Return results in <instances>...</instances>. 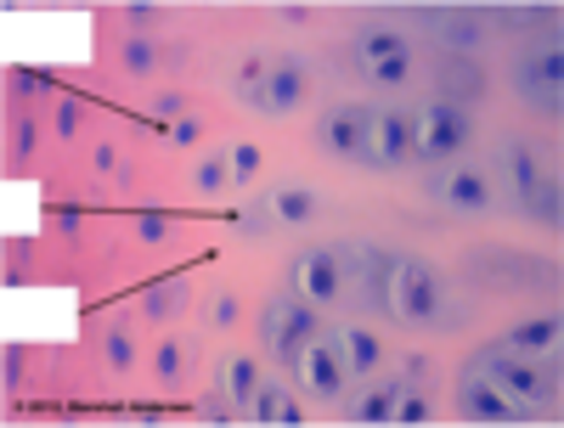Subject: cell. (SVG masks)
I'll list each match as a JSON object with an SVG mask.
<instances>
[{"instance_id":"836d02e7","label":"cell","mask_w":564,"mask_h":428,"mask_svg":"<svg viewBox=\"0 0 564 428\" xmlns=\"http://www.w3.org/2000/svg\"><path fill=\"white\" fill-rule=\"evenodd\" d=\"M209 321H215V327H231V321H238V299L215 294V299H209Z\"/></svg>"},{"instance_id":"ac0fdd59","label":"cell","mask_w":564,"mask_h":428,"mask_svg":"<svg viewBox=\"0 0 564 428\" xmlns=\"http://www.w3.org/2000/svg\"><path fill=\"white\" fill-rule=\"evenodd\" d=\"M265 209H271L276 220H289V226H305V220L322 215V198L311 193V186H276V193L265 198Z\"/></svg>"},{"instance_id":"4fadbf2b","label":"cell","mask_w":564,"mask_h":428,"mask_svg":"<svg viewBox=\"0 0 564 428\" xmlns=\"http://www.w3.org/2000/svg\"><path fill=\"white\" fill-rule=\"evenodd\" d=\"M249 417L265 422V428H300V422H305L300 400L282 389V384H260V389L249 395Z\"/></svg>"},{"instance_id":"7c38bea8","label":"cell","mask_w":564,"mask_h":428,"mask_svg":"<svg viewBox=\"0 0 564 428\" xmlns=\"http://www.w3.org/2000/svg\"><path fill=\"white\" fill-rule=\"evenodd\" d=\"M327 339H334V350H339V361H345V372H350V377H372V372H379V361H384V344L372 339L367 327H356V321H339L334 332H327Z\"/></svg>"},{"instance_id":"8992f818","label":"cell","mask_w":564,"mask_h":428,"mask_svg":"<svg viewBox=\"0 0 564 428\" xmlns=\"http://www.w3.org/2000/svg\"><path fill=\"white\" fill-rule=\"evenodd\" d=\"M294 377H300V389L316 395V400H345V389H350V372H345L334 339H311L294 355Z\"/></svg>"},{"instance_id":"60d3db41","label":"cell","mask_w":564,"mask_h":428,"mask_svg":"<svg viewBox=\"0 0 564 428\" xmlns=\"http://www.w3.org/2000/svg\"><path fill=\"white\" fill-rule=\"evenodd\" d=\"M57 231L74 237V231H79V209H57Z\"/></svg>"},{"instance_id":"277c9868","label":"cell","mask_w":564,"mask_h":428,"mask_svg":"<svg viewBox=\"0 0 564 428\" xmlns=\"http://www.w3.org/2000/svg\"><path fill=\"white\" fill-rule=\"evenodd\" d=\"M316 327H322V321H316V305H305L300 294H294V299L276 294V299L265 305V316H260V339H265L271 355L294 361V355L316 339Z\"/></svg>"},{"instance_id":"ba28073f","label":"cell","mask_w":564,"mask_h":428,"mask_svg":"<svg viewBox=\"0 0 564 428\" xmlns=\"http://www.w3.org/2000/svg\"><path fill=\"white\" fill-rule=\"evenodd\" d=\"M339 288H345V260L334 249H305L294 260V294L305 305H334Z\"/></svg>"},{"instance_id":"7402d4cb","label":"cell","mask_w":564,"mask_h":428,"mask_svg":"<svg viewBox=\"0 0 564 428\" xmlns=\"http://www.w3.org/2000/svg\"><path fill=\"white\" fill-rule=\"evenodd\" d=\"M395 395H401V384H372V389H361V395L350 400V422H390Z\"/></svg>"},{"instance_id":"3957f363","label":"cell","mask_w":564,"mask_h":428,"mask_svg":"<svg viewBox=\"0 0 564 428\" xmlns=\"http://www.w3.org/2000/svg\"><path fill=\"white\" fill-rule=\"evenodd\" d=\"M475 372H486L491 384L508 395V400H520L525 411H536V406H547L553 400V377L531 361V355H513V350H502V344H491V350H480L475 355Z\"/></svg>"},{"instance_id":"52a82bcc","label":"cell","mask_w":564,"mask_h":428,"mask_svg":"<svg viewBox=\"0 0 564 428\" xmlns=\"http://www.w3.org/2000/svg\"><path fill=\"white\" fill-rule=\"evenodd\" d=\"M457 411H463V417H475V422H502V428L531 417L520 400H508V395L491 384V377L475 372V366H468V372H463V384H457Z\"/></svg>"},{"instance_id":"7a4b0ae2","label":"cell","mask_w":564,"mask_h":428,"mask_svg":"<svg viewBox=\"0 0 564 428\" xmlns=\"http://www.w3.org/2000/svg\"><path fill=\"white\" fill-rule=\"evenodd\" d=\"M379 305L395 321H441V282L417 260H390L379 282Z\"/></svg>"},{"instance_id":"f35d334b","label":"cell","mask_w":564,"mask_h":428,"mask_svg":"<svg viewBox=\"0 0 564 428\" xmlns=\"http://www.w3.org/2000/svg\"><path fill=\"white\" fill-rule=\"evenodd\" d=\"M34 135H40V130H34V119H18V135H12V153H18V158H29V153H34Z\"/></svg>"},{"instance_id":"8d00e7d4","label":"cell","mask_w":564,"mask_h":428,"mask_svg":"<svg viewBox=\"0 0 564 428\" xmlns=\"http://www.w3.org/2000/svg\"><path fill=\"white\" fill-rule=\"evenodd\" d=\"M0 384H7V389L23 384V350H7V361H0Z\"/></svg>"},{"instance_id":"e575fe53","label":"cell","mask_w":564,"mask_h":428,"mask_svg":"<svg viewBox=\"0 0 564 428\" xmlns=\"http://www.w3.org/2000/svg\"><path fill=\"white\" fill-rule=\"evenodd\" d=\"M198 135H204V124H198L193 113H181V119L170 124V141H181V147H193V141H198Z\"/></svg>"},{"instance_id":"d590c367","label":"cell","mask_w":564,"mask_h":428,"mask_svg":"<svg viewBox=\"0 0 564 428\" xmlns=\"http://www.w3.org/2000/svg\"><path fill=\"white\" fill-rule=\"evenodd\" d=\"M12 85L23 90V97H34V90H52V79H45L40 68H18V74H12Z\"/></svg>"},{"instance_id":"9c48e42d","label":"cell","mask_w":564,"mask_h":428,"mask_svg":"<svg viewBox=\"0 0 564 428\" xmlns=\"http://www.w3.org/2000/svg\"><path fill=\"white\" fill-rule=\"evenodd\" d=\"M305 97V63L282 57V63H265V79L254 85V108L260 113H294Z\"/></svg>"},{"instance_id":"f546056e","label":"cell","mask_w":564,"mask_h":428,"mask_svg":"<svg viewBox=\"0 0 564 428\" xmlns=\"http://www.w3.org/2000/svg\"><path fill=\"white\" fill-rule=\"evenodd\" d=\"M181 366H186V344H159V350H153L159 384H181Z\"/></svg>"},{"instance_id":"30bf717a","label":"cell","mask_w":564,"mask_h":428,"mask_svg":"<svg viewBox=\"0 0 564 428\" xmlns=\"http://www.w3.org/2000/svg\"><path fill=\"white\" fill-rule=\"evenodd\" d=\"M435 198L452 215H486L491 209V180H486V169H441Z\"/></svg>"},{"instance_id":"d4e9b609","label":"cell","mask_w":564,"mask_h":428,"mask_svg":"<svg viewBox=\"0 0 564 428\" xmlns=\"http://www.w3.org/2000/svg\"><path fill=\"white\" fill-rule=\"evenodd\" d=\"M390 422H401V428H417V422H430V400H423V389L401 384V395H395V411H390Z\"/></svg>"},{"instance_id":"1f68e13d","label":"cell","mask_w":564,"mask_h":428,"mask_svg":"<svg viewBox=\"0 0 564 428\" xmlns=\"http://www.w3.org/2000/svg\"><path fill=\"white\" fill-rule=\"evenodd\" d=\"M141 310H148L153 321L175 310V282H164V288H148V299H141Z\"/></svg>"},{"instance_id":"2e32d148","label":"cell","mask_w":564,"mask_h":428,"mask_svg":"<svg viewBox=\"0 0 564 428\" xmlns=\"http://www.w3.org/2000/svg\"><path fill=\"white\" fill-rule=\"evenodd\" d=\"M361 141H367V130H361V108H339V113H327V119H322V147H327V153L356 158V153H361Z\"/></svg>"},{"instance_id":"6da1fadb","label":"cell","mask_w":564,"mask_h":428,"mask_svg":"<svg viewBox=\"0 0 564 428\" xmlns=\"http://www.w3.org/2000/svg\"><path fill=\"white\" fill-rule=\"evenodd\" d=\"M468 135H475V124H468V108L430 97V102L412 113V158H417V164H452V158L468 147Z\"/></svg>"},{"instance_id":"603a6c76","label":"cell","mask_w":564,"mask_h":428,"mask_svg":"<svg viewBox=\"0 0 564 428\" xmlns=\"http://www.w3.org/2000/svg\"><path fill=\"white\" fill-rule=\"evenodd\" d=\"M558 209H564V198H558V180H542L536 193L525 198V215H531L536 226H558Z\"/></svg>"},{"instance_id":"5bb4252c","label":"cell","mask_w":564,"mask_h":428,"mask_svg":"<svg viewBox=\"0 0 564 428\" xmlns=\"http://www.w3.org/2000/svg\"><path fill=\"white\" fill-rule=\"evenodd\" d=\"M564 344V321L558 316H536V321H525V327H513L508 339H502V350H513V355H553Z\"/></svg>"},{"instance_id":"8fae6325","label":"cell","mask_w":564,"mask_h":428,"mask_svg":"<svg viewBox=\"0 0 564 428\" xmlns=\"http://www.w3.org/2000/svg\"><path fill=\"white\" fill-rule=\"evenodd\" d=\"M558 85H564V52L558 45H536V52L520 63V90L542 108H558Z\"/></svg>"},{"instance_id":"b9f144b4","label":"cell","mask_w":564,"mask_h":428,"mask_svg":"<svg viewBox=\"0 0 564 428\" xmlns=\"http://www.w3.org/2000/svg\"><path fill=\"white\" fill-rule=\"evenodd\" d=\"M204 417H209V422H226V417H231V406H226V395H220V400H209V406H204Z\"/></svg>"},{"instance_id":"7bdbcfd3","label":"cell","mask_w":564,"mask_h":428,"mask_svg":"<svg viewBox=\"0 0 564 428\" xmlns=\"http://www.w3.org/2000/svg\"><path fill=\"white\" fill-rule=\"evenodd\" d=\"M97 169H119V153L108 147V141H102V147H97Z\"/></svg>"},{"instance_id":"d6986e66","label":"cell","mask_w":564,"mask_h":428,"mask_svg":"<svg viewBox=\"0 0 564 428\" xmlns=\"http://www.w3.org/2000/svg\"><path fill=\"white\" fill-rule=\"evenodd\" d=\"M480 90H486V79H480V68L475 63H463V57H452L446 68H441V102H475L480 97Z\"/></svg>"},{"instance_id":"5b68a950","label":"cell","mask_w":564,"mask_h":428,"mask_svg":"<svg viewBox=\"0 0 564 428\" xmlns=\"http://www.w3.org/2000/svg\"><path fill=\"white\" fill-rule=\"evenodd\" d=\"M361 164H379V169H401L412 158V113H395V108H361Z\"/></svg>"},{"instance_id":"44dd1931","label":"cell","mask_w":564,"mask_h":428,"mask_svg":"<svg viewBox=\"0 0 564 428\" xmlns=\"http://www.w3.org/2000/svg\"><path fill=\"white\" fill-rule=\"evenodd\" d=\"M435 34H441V45H452V52H475V45L486 40V29H480L475 12H441L435 18Z\"/></svg>"},{"instance_id":"d6a6232c","label":"cell","mask_w":564,"mask_h":428,"mask_svg":"<svg viewBox=\"0 0 564 428\" xmlns=\"http://www.w3.org/2000/svg\"><path fill=\"white\" fill-rule=\"evenodd\" d=\"M135 237H141V243H164L170 220H164V215H135Z\"/></svg>"},{"instance_id":"e0dca14e","label":"cell","mask_w":564,"mask_h":428,"mask_svg":"<svg viewBox=\"0 0 564 428\" xmlns=\"http://www.w3.org/2000/svg\"><path fill=\"white\" fill-rule=\"evenodd\" d=\"M215 377H220V389H215V395H226L231 406H249V395L260 389V372H254L249 355H226V361L215 366Z\"/></svg>"},{"instance_id":"74e56055","label":"cell","mask_w":564,"mask_h":428,"mask_svg":"<svg viewBox=\"0 0 564 428\" xmlns=\"http://www.w3.org/2000/svg\"><path fill=\"white\" fill-rule=\"evenodd\" d=\"M74 130H79V102L63 97V102H57V135H74Z\"/></svg>"},{"instance_id":"ab89813d","label":"cell","mask_w":564,"mask_h":428,"mask_svg":"<svg viewBox=\"0 0 564 428\" xmlns=\"http://www.w3.org/2000/svg\"><path fill=\"white\" fill-rule=\"evenodd\" d=\"M153 113H159V119H170V124H175V119H181V113H186V108H181V90H164V97H159V102H153Z\"/></svg>"},{"instance_id":"9a60e30c","label":"cell","mask_w":564,"mask_h":428,"mask_svg":"<svg viewBox=\"0 0 564 428\" xmlns=\"http://www.w3.org/2000/svg\"><path fill=\"white\" fill-rule=\"evenodd\" d=\"M497 169H508V180H513V193H520V204L547 180L542 164H536V153L525 147V141H502V147H497Z\"/></svg>"},{"instance_id":"4dcf8cb0","label":"cell","mask_w":564,"mask_h":428,"mask_svg":"<svg viewBox=\"0 0 564 428\" xmlns=\"http://www.w3.org/2000/svg\"><path fill=\"white\" fill-rule=\"evenodd\" d=\"M153 23H159V7H148V0H130V7H124V29H130L135 40H148Z\"/></svg>"},{"instance_id":"4316f807","label":"cell","mask_w":564,"mask_h":428,"mask_svg":"<svg viewBox=\"0 0 564 428\" xmlns=\"http://www.w3.org/2000/svg\"><path fill=\"white\" fill-rule=\"evenodd\" d=\"M226 180H231V169H226V153H220V158H204V164H198V175H193V193H198V198H215Z\"/></svg>"},{"instance_id":"ffe728a7","label":"cell","mask_w":564,"mask_h":428,"mask_svg":"<svg viewBox=\"0 0 564 428\" xmlns=\"http://www.w3.org/2000/svg\"><path fill=\"white\" fill-rule=\"evenodd\" d=\"M412 45H406V34H395V29H367V34H356V63L361 68H372V63H384V57H406Z\"/></svg>"},{"instance_id":"cb8c5ba5","label":"cell","mask_w":564,"mask_h":428,"mask_svg":"<svg viewBox=\"0 0 564 428\" xmlns=\"http://www.w3.org/2000/svg\"><path fill=\"white\" fill-rule=\"evenodd\" d=\"M124 74H135V79H148L153 68H159V45L153 40H135V34H124Z\"/></svg>"},{"instance_id":"83f0119b","label":"cell","mask_w":564,"mask_h":428,"mask_svg":"<svg viewBox=\"0 0 564 428\" xmlns=\"http://www.w3.org/2000/svg\"><path fill=\"white\" fill-rule=\"evenodd\" d=\"M260 164H265V153L254 147V141H238V147L226 153V169H231V180H249V175H260Z\"/></svg>"},{"instance_id":"484cf974","label":"cell","mask_w":564,"mask_h":428,"mask_svg":"<svg viewBox=\"0 0 564 428\" xmlns=\"http://www.w3.org/2000/svg\"><path fill=\"white\" fill-rule=\"evenodd\" d=\"M102 355H108L113 372H130V366H135V339H130L124 327H108V332H102Z\"/></svg>"},{"instance_id":"f1b7e54d","label":"cell","mask_w":564,"mask_h":428,"mask_svg":"<svg viewBox=\"0 0 564 428\" xmlns=\"http://www.w3.org/2000/svg\"><path fill=\"white\" fill-rule=\"evenodd\" d=\"M367 79H372V85H390V90H395V85H406V79H412V52H406V57H384V63H372V68H367Z\"/></svg>"}]
</instances>
